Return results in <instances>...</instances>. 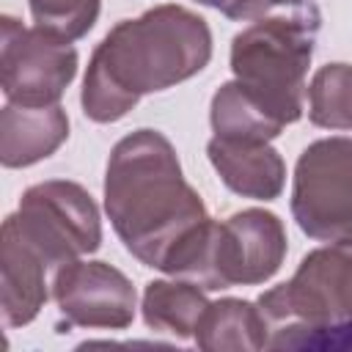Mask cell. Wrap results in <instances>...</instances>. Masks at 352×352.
<instances>
[{
	"label": "cell",
	"mask_w": 352,
	"mask_h": 352,
	"mask_svg": "<svg viewBox=\"0 0 352 352\" xmlns=\"http://www.w3.org/2000/svg\"><path fill=\"white\" fill-rule=\"evenodd\" d=\"M104 212L124 248L146 267L184 278L212 217L184 179L173 143L157 129L121 138L104 170Z\"/></svg>",
	"instance_id": "obj_1"
},
{
	"label": "cell",
	"mask_w": 352,
	"mask_h": 352,
	"mask_svg": "<svg viewBox=\"0 0 352 352\" xmlns=\"http://www.w3.org/2000/svg\"><path fill=\"white\" fill-rule=\"evenodd\" d=\"M212 58V30L195 11L165 3L121 19L94 50L80 104L96 124L124 118L146 94L173 88Z\"/></svg>",
	"instance_id": "obj_2"
},
{
	"label": "cell",
	"mask_w": 352,
	"mask_h": 352,
	"mask_svg": "<svg viewBox=\"0 0 352 352\" xmlns=\"http://www.w3.org/2000/svg\"><path fill=\"white\" fill-rule=\"evenodd\" d=\"M258 308L278 324L270 349L352 352V239L311 250L286 283L258 297Z\"/></svg>",
	"instance_id": "obj_3"
},
{
	"label": "cell",
	"mask_w": 352,
	"mask_h": 352,
	"mask_svg": "<svg viewBox=\"0 0 352 352\" xmlns=\"http://www.w3.org/2000/svg\"><path fill=\"white\" fill-rule=\"evenodd\" d=\"M319 22V8L308 6L292 16H261L231 41L234 80L280 126L302 116Z\"/></svg>",
	"instance_id": "obj_4"
},
{
	"label": "cell",
	"mask_w": 352,
	"mask_h": 352,
	"mask_svg": "<svg viewBox=\"0 0 352 352\" xmlns=\"http://www.w3.org/2000/svg\"><path fill=\"white\" fill-rule=\"evenodd\" d=\"M286 258V228L267 209H242L212 220L187 280L206 292L270 280Z\"/></svg>",
	"instance_id": "obj_5"
},
{
	"label": "cell",
	"mask_w": 352,
	"mask_h": 352,
	"mask_svg": "<svg viewBox=\"0 0 352 352\" xmlns=\"http://www.w3.org/2000/svg\"><path fill=\"white\" fill-rule=\"evenodd\" d=\"M8 220L47 267H63L102 245L99 209L77 182L50 179L28 187Z\"/></svg>",
	"instance_id": "obj_6"
},
{
	"label": "cell",
	"mask_w": 352,
	"mask_h": 352,
	"mask_svg": "<svg viewBox=\"0 0 352 352\" xmlns=\"http://www.w3.org/2000/svg\"><path fill=\"white\" fill-rule=\"evenodd\" d=\"M292 217L311 239H352V138H322L300 154Z\"/></svg>",
	"instance_id": "obj_7"
},
{
	"label": "cell",
	"mask_w": 352,
	"mask_h": 352,
	"mask_svg": "<svg viewBox=\"0 0 352 352\" xmlns=\"http://www.w3.org/2000/svg\"><path fill=\"white\" fill-rule=\"evenodd\" d=\"M77 74V50L41 28H22L19 19H0V88L11 104H58Z\"/></svg>",
	"instance_id": "obj_8"
},
{
	"label": "cell",
	"mask_w": 352,
	"mask_h": 352,
	"mask_svg": "<svg viewBox=\"0 0 352 352\" xmlns=\"http://www.w3.org/2000/svg\"><path fill=\"white\" fill-rule=\"evenodd\" d=\"M52 297L66 327L124 330L135 319L132 280L104 261H69L52 278Z\"/></svg>",
	"instance_id": "obj_9"
},
{
	"label": "cell",
	"mask_w": 352,
	"mask_h": 352,
	"mask_svg": "<svg viewBox=\"0 0 352 352\" xmlns=\"http://www.w3.org/2000/svg\"><path fill=\"white\" fill-rule=\"evenodd\" d=\"M47 261L19 236L14 223L6 217L0 231V302L3 324H30L47 302Z\"/></svg>",
	"instance_id": "obj_10"
},
{
	"label": "cell",
	"mask_w": 352,
	"mask_h": 352,
	"mask_svg": "<svg viewBox=\"0 0 352 352\" xmlns=\"http://www.w3.org/2000/svg\"><path fill=\"white\" fill-rule=\"evenodd\" d=\"M206 154L228 190L253 201H275L286 184V165L270 143L212 138Z\"/></svg>",
	"instance_id": "obj_11"
},
{
	"label": "cell",
	"mask_w": 352,
	"mask_h": 352,
	"mask_svg": "<svg viewBox=\"0 0 352 352\" xmlns=\"http://www.w3.org/2000/svg\"><path fill=\"white\" fill-rule=\"evenodd\" d=\"M69 138V118L60 104L0 110V162L3 168H28L55 154Z\"/></svg>",
	"instance_id": "obj_12"
},
{
	"label": "cell",
	"mask_w": 352,
	"mask_h": 352,
	"mask_svg": "<svg viewBox=\"0 0 352 352\" xmlns=\"http://www.w3.org/2000/svg\"><path fill=\"white\" fill-rule=\"evenodd\" d=\"M270 330L258 302L226 297L209 302L192 338L206 352H258L267 349Z\"/></svg>",
	"instance_id": "obj_13"
},
{
	"label": "cell",
	"mask_w": 352,
	"mask_h": 352,
	"mask_svg": "<svg viewBox=\"0 0 352 352\" xmlns=\"http://www.w3.org/2000/svg\"><path fill=\"white\" fill-rule=\"evenodd\" d=\"M143 322L154 333L173 336L187 341L195 336V327L209 308L204 289L187 278L151 280L143 292Z\"/></svg>",
	"instance_id": "obj_14"
},
{
	"label": "cell",
	"mask_w": 352,
	"mask_h": 352,
	"mask_svg": "<svg viewBox=\"0 0 352 352\" xmlns=\"http://www.w3.org/2000/svg\"><path fill=\"white\" fill-rule=\"evenodd\" d=\"M209 121H212L214 138H226V140L270 143L272 138H278L283 132V126L278 121H272L236 80L223 82L214 91L212 107H209Z\"/></svg>",
	"instance_id": "obj_15"
},
{
	"label": "cell",
	"mask_w": 352,
	"mask_h": 352,
	"mask_svg": "<svg viewBox=\"0 0 352 352\" xmlns=\"http://www.w3.org/2000/svg\"><path fill=\"white\" fill-rule=\"evenodd\" d=\"M308 118L322 129H352V66L327 63L308 85Z\"/></svg>",
	"instance_id": "obj_16"
},
{
	"label": "cell",
	"mask_w": 352,
	"mask_h": 352,
	"mask_svg": "<svg viewBox=\"0 0 352 352\" xmlns=\"http://www.w3.org/2000/svg\"><path fill=\"white\" fill-rule=\"evenodd\" d=\"M33 25L66 38H82L99 19V0H28Z\"/></svg>",
	"instance_id": "obj_17"
},
{
	"label": "cell",
	"mask_w": 352,
	"mask_h": 352,
	"mask_svg": "<svg viewBox=\"0 0 352 352\" xmlns=\"http://www.w3.org/2000/svg\"><path fill=\"white\" fill-rule=\"evenodd\" d=\"M209 8H217L228 19H261L272 6L270 0H198Z\"/></svg>",
	"instance_id": "obj_18"
},
{
	"label": "cell",
	"mask_w": 352,
	"mask_h": 352,
	"mask_svg": "<svg viewBox=\"0 0 352 352\" xmlns=\"http://www.w3.org/2000/svg\"><path fill=\"white\" fill-rule=\"evenodd\" d=\"M300 3H308V0H270V6H300Z\"/></svg>",
	"instance_id": "obj_19"
}]
</instances>
